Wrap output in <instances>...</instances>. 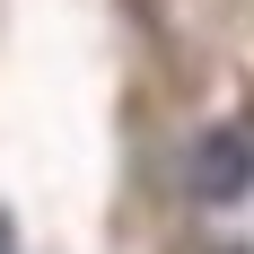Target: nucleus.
I'll list each match as a JSON object with an SVG mask.
<instances>
[{"label":"nucleus","mask_w":254,"mask_h":254,"mask_svg":"<svg viewBox=\"0 0 254 254\" xmlns=\"http://www.w3.org/2000/svg\"><path fill=\"white\" fill-rule=\"evenodd\" d=\"M246 184H254V131L246 123L202 131V140H193V193H202V202H237Z\"/></svg>","instance_id":"f257e3e1"},{"label":"nucleus","mask_w":254,"mask_h":254,"mask_svg":"<svg viewBox=\"0 0 254 254\" xmlns=\"http://www.w3.org/2000/svg\"><path fill=\"white\" fill-rule=\"evenodd\" d=\"M0 254H18V237H9V219H0Z\"/></svg>","instance_id":"f03ea898"}]
</instances>
